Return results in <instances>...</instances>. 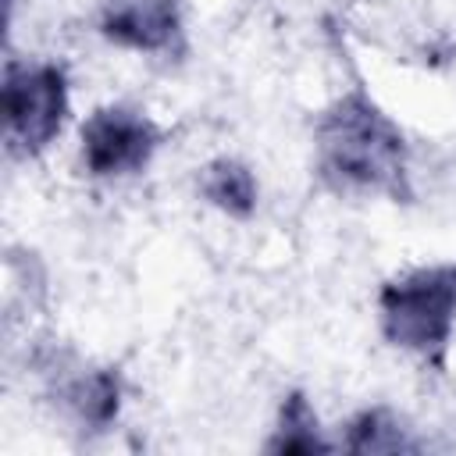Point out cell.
<instances>
[{
	"mask_svg": "<svg viewBox=\"0 0 456 456\" xmlns=\"http://www.w3.org/2000/svg\"><path fill=\"white\" fill-rule=\"evenodd\" d=\"M317 167L335 189L406 196V139L363 89H349L324 110Z\"/></svg>",
	"mask_w": 456,
	"mask_h": 456,
	"instance_id": "cell-1",
	"label": "cell"
},
{
	"mask_svg": "<svg viewBox=\"0 0 456 456\" xmlns=\"http://www.w3.org/2000/svg\"><path fill=\"white\" fill-rule=\"evenodd\" d=\"M378 317L395 349L442 367L456 324V264H428L385 281Z\"/></svg>",
	"mask_w": 456,
	"mask_h": 456,
	"instance_id": "cell-2",
	"label": "cell"
},
{
	"mask_svg": "<svg viewBox=\"0 0 456 456\" xmlns=\"http://www.w3.org/2000/svg\"><path fill=\"white\" fill-rule=\"evenodd\" d=\"M4 139L11 153L36 157L64 128L68 118V78L53 61H7L0 86Z\"/></svg>",
	"mask_w": 456,
	"mask_h": 456,
	"instance_id": "cell-3",
	"label": "cell"
},
{
	"mask_svg": "<svg viewBox=\"0 0 456 456\" xmlns=\"http://www.w3.org/2000/svg\"><path fill=\"white\" fill-rule=\"evenodd\" d=\"M160 146V128L135 107L110 103L93 110L78 128L82 167L93 178H125L150 164Z\"/></svg>",
	"mask_w": 456,
	"mask_h": 456,
	"instance_id": "cell-4",
	"label": "cell"
},
{
	"mask_svg": "<svg viewBox=\"0 0 456 456\" xmlns=\"http://www.w3.org/2000/svg\"><path fill=\"white\" fill-rule=\"evenodd\" d=\"M100 36L139 53H167L182 39V0H107Z\"/></svg>",
	"mask_w": 456,
	"mask_h": 456,
	"instance_id": "cell-5",
	"label": "cell"
},
{
	"mask_svg": "<svg viewBox=\"0 0 456 456\" xmlns=\"http://www.w3.org/2000/svg\"><path fill=\"white\" fill-rule=\"evenodd\" d=\"M57 399L82 428L100 431L121 410V374L114 367H78L57 378Z\"/></svg>",
	"mask_w": 456,
	"mask_h": 456,
	"instance_id": "cell-6",
	"label": "cell"
},
{
	"mask_svg": "<svg viewBox=\"0 0 456 456\" xmlns=\"http://www.w3.org/2000/svg\"><path fill=\"white\" fill-rule=\"evenodd\" d=\"M200 196L228 217H249L256 210V178L242 160L217 157L200 171Z\"/></svg>",
	"mask_w": 456,
	"mask_h": 456,
	"instance_id": "cell-7",
	"label": "cell"
},
{
	"mask_svg": "<svg viewBox=\"0 0 456 456\" xmlns=\"http://www.w3.org/2000/svg\"><path fill=\"white\" fill-rule=\"evenodd\" d=\"M331 442L321 435L317 413L303 392H289L278 406V424L267 438V452H328Z\"/></svg>",
	"mask_w": 456,
	"mask_h": 456,
	"instance_id": "cell-8",
	"label": "cell"
},
{
	"mask_svg": "<svg viewBox=\"0 0 456 456\" xmlns=\"http://www.w3.org/2000/svg\"><path fill=\"white\" fill-rule=\"evenodd\" d=\"M342 445H346L349 452H403V449H417V442L406 435L403 420L392 417V413L381 410V406L356 413V417L346 424Z\"/></svg>",
	"mask_w": 456,
	"mask_h": 456,
	"instance_id": "cell-9",
	"label": "cell"
}]
</instances>
